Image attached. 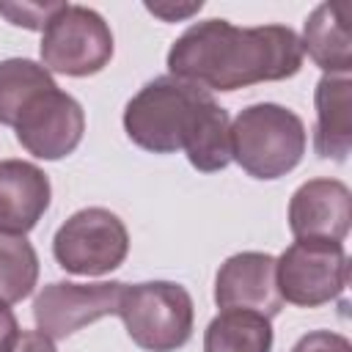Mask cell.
Segmentation results:
<instances>
[{
    "label": "cell",
    "instance_id": "2",
    "mask_svg": "<svg viewBox=\"0 0 352 352\" xmlns=\"http://www.w3.org/2000/svg\"><path fill=\"white\" fill-rule=\"evenodd\" d=\"M214 96L192 82L162 74L148 80L124 107V132L126 138L151 154H176L184 151L209 110Z\"/></svg>",
    "mask_w": 352,
    "mask_h": 352
},
{
    "label": "cell",
    "instance_id": "12",
    "mask_svg": "<svg viewBox=\"0 0 352 352\" xmlns=\"http://www.w3.org/2000/svg\"><path fill=\"white\" fill-rule=\"evenodd\" d=\"M50 176L28 160L0 162V234L25 236L50 209Z\"/></svg>",
    "mask_w": 352,
    "mask_h": 352
},
{
    "label": "cell",
    "instance_id": "19",
    "mask_svg": "<svg viewBox=\"0 0 352 352\" xmlns=\"http://www.w3.org/2000/svg\"><path fill=\"white\" fill-rule=\"evenodd\" d=\"M292 352H352V344L346 336L341 333H333V330H314V333H305L294 346Z\"/></svg>",
    "mask_w": 352,
    "mask_h": 352
},
{
    "label": "cell",
    "instance_id": "13",
    "mask_svg": "<svg viewBox=\"0 0 352 352\" xmlns=\"http://www.w3.org/2000/svg\"><path fill=\"white\" fill-rule=\"evenodd\" d=\"M314 151L322 160L344 162L352 151V80L322 74L314 91Z\"/></svg>",
    "mask_w": 352,
    "mask_h": 352
},
{
    "label": "cell",
    "instance_id": "1",
    "mask_svg": "<svg viewBox=\"0 0 352 352\" xmlns=\"http://www.w3.org/2000/svg\"><path fill=\"white\" fill-rule=\"evenodd\" d=\"M302 69L300 36L286 25L236 28L228 19L190 25L168 50V72L204 91H236L289 80Z\"/></svg>",
    "mask_w": 352,
    "mask_h": 352
},
{
    "label": "cell",
    "instance_id": "5",
    "mask_svg": "<svg viewBox=\"0 0 352 352\" xmlns=\"http://www.w3.org/2000/svg\"><path fill=\"white\" fill-rule=\"evenodd\" d=\"M41 66L66 77H91L113 58V33L104 16L88 6L60 3L41 33Z\"/></svg>",
    "mask_w": 352,
    "mask_h": 352
},
{
    "label": "cell",
    "instance_id": "18",
    "mask_svg": "<svg viewBox=\"0 0 352 352\" xmlns=\"http://www.w3.org/2000/svg\"><path fill=\"white\" fill-rule=\"evenodd\" d=\"M60 3H0V14L8 16L11 25L16 28H28V30H44L47 19L58 11Z\"/></svg>",
    "mask_w": 352,
    "mask_h": 352
},
{
    "label": "cell",
    "instance_id": "14",
    "mask_svg": "<svg viewBox=\"0 0 352 352\" xmlns=\"http://www.w3.org/2000/svg\"><path fill=\"white\" fill-rule=\"evenodd\" d=\"M302 55L333 77H349L352 72V38H349V6L322 3L316 6L302 28Z\"/></svg>",
    "mask_w": 352,
    "mask_h": 352
},
{
    "label": "cell",
    "instance_id": "16",
    "mask_svg": "<svg viewBox=\"0 0 352 352\" xmlns=\"http://www.w3.org/2000/svg\"><path fill=\"white\" fill-rule=\"evenodd\" d=\"M50 88H55V80L41 63L30 58L0 60V124L14 126L25 104Z\"/></svg>",
    "mask_w": 352,
    "mask_h": 352
},
{
    "label": "cell",
    "instance_id": "21",
    "mask_svg": "<svg viewBox=\"0 0 352 352\" xmlns=\"http://www.w3.org/2000/svg\"><path fill=\"white\" fill-rule=\"evenodd\" d=\"M19 333L22 330H19V322H16L14 311L6 302H0V352H11Z\"/></svg>",
    "mask_w": 352,
    "mask_h": 352
},
{
    "label": "cell",
    "instance_id": "6",
    "mask_svg": "<svg viewBox=\"0 0 352 352\" xmlns=\"http://www.w3.org/2000/svg\"><path fill=\"white\" fill-rule=\"evenodd\" d=\"M129 253V231L124 220L104 206L74 212L52 239V256L72 275H107L124 264Z\"/></svg>",
    "mask_w": 352,
    "mask_h": 352
},
{
    "label": "cell",
    "instance_id": "7",
    "mask_svg": "<svg viewBox=\"0 0 352 352\" xmlns=\"http://www.w3.org/2000/svg\"><path fill=\"white\" fill-rule=\"evenodd\" d=\"M275 280L280 300L316 308L344 294L349 280V261L341 242L330 239H294L275 258Z\"/></svg>",
    "mask_w": 352,
    "mask_h": 352
},
{
    "label": "cell",
    "instance_id": "4",
    "mask_svg": "<svg viewBox=\"0 0 352 352\" xmlns=\"http://www.w3.org/2000/svg\"><path fill=\"white\" fill-rule=\"evenodd\" d=\"M129 338L146 352H176L192 336L195 305L190 292L173 280L124 283L118 314Z\"/></svg>",
    "mask_w": 352,
    "mask_h": 352
},
{
    "label": "cell",
    "instance_id": "10",
    "mask_svg": "<svg viewBox=\"0 0 352 352\" xmlns=\"http://www.w3.org/2000/svg\"><path fill=\"white\" fill-rule=\"evenodd\" d=\"M214 302L223 311H253L267 319L278 316L283 300L275 280V256L258 250L228 256L214 278Z\"/></svg>",
    "mask_w": 352,
    "mask_h": 352
},
{
    "label": "cell",
    "instance_id": "15",
    "mask_svg": "<svg viewBox=\"0 0 352 352\" xmlns=\"http://www.w3.org/2000/svg\"><path fill=\"white\" fill-rule=\"evenodd\" d=\"M204 352H272V324L253 311H223L204 330Z\"/></svg>",
    "mask_w": 352,
    "mask_h": 352
},
{
    "label": "cell",
    "instance_id": "3",
    "mask_svg": "<svg viewBox=\"0 0 352 352\" xmlns=\"http://www.w3.org/2000/svg\"><path fill=\"white\" fill-rule=\"evenodd\" d=\"M305 146L302 118L283 104H248L231 121V160L253 179L272 182L286 176L300 165Z\"/></svg>",
    "mask_w": 352,
    "mask_h": 352
},
{
    "label": "cell",
    "instance_id": "8",
    "mask_svg": "<svg viewBox=\"0 0 352 352\" xmlns=\"http://www.w3.org/2000/svg\"><path fill=\"white\" fill-rule=\"evenodd\" d=\"M124 283L121 280H102V283H72L55 280L47 283L33 300V319L38 333L50 336L52 341L69 338L72 333L94 324L102 316L118 314Z\"/></svg>",
    "mask_w": 352,
    "mask_h": 352
},
{
    "label": "cell",
    "instance_id": "22",
    "mask_svg": "<svg viewBox=\"0 0 352 352\" xmlns=\"http://www.w3.org/2000/svg\"><path fill=\"white\" fill-rule=\"evenodd\" d=\"M11 352H58V349L50 336L38 333V330H22Z\"/></svg>",
    "mask_w": 352,
    "mask_h": 352
},
{
    "label": "cell",
    "instance_id": "17",
    "mask_svg": "<svg viewBox=\"0 0 352 352\" xmlns=\"http://www.w3.org/2000/svg\"><path fill=\"white\" fill-rule=\"evenodd\" d=\"M38 283L36 248L19 234H0V302L14 305L33 294Z\"/></svg>",
    "mask_w": 352,
    "mask_h": 352
},
{
    "label": "cell",
    "instance_id": "11",
    "mask_svg": "<svg viewBox=\"0 0 352 352\" xmlns=\"http://www.w3.org/2000/svg\"><path fill=\"white\" fill-rule=\"evenodd\" d=\"M352 223V192L338 179H308L292 192L289 228L294 239L341 242Z\"/></svg>",
    "mask_w": 352,
    "mask_h": 352
},
{
    "label": "cell",
    "instance_id": "9",
    "mask_svg": "<svg viewBox=\"0 0 352 352\" xmlns=\"http://www.w3.org/2000/svg\"><path fill=\"white\" fill-rule=\"evenodd\" d=\"M19 146L36 160L69 157L85 132L82 104L58 85L33 96L14 124Z\"/></svg>",
    "mask_w": 352,
    "mask_h": 352
},
{
    "label": "cell",
    "instance_id": "20",
    "mask_svg": "<svg viewBox=\"0 0 352 352\" xmlns=\"http://www.w3.org/2000/svg\"><path fill=\"white\" fill-rule=\"evenodd\" d=\"M204 3H184V6H173V3H146V11H151L154 16L165 19V22H179V19H187L190 14L201 11Z\"/></svg>",
    "mask_w": 352,
    "mask_h": 352
}]
</instances>
